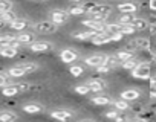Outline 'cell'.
I'll use <instances>...</instances> for the list:
<instances>
[{"mask_svg": "<svg viewBox=\"0 0 156 122\" xmlns=\"http://www.w3.org/2000/svg\"><path fill=\"white\" fill-rule=\"evenodd\" d=\"M29 49L35 53H41V52H49L54 49V44L49 41H34L32 44H29Z\"/></svg>", "mask_w": 156, "mask_h": 122, "instance_id": "ba28073f", "label": "cell"}, {"mask_svg": "<svg viewBox=\"0 0 156 122\" xmlns=\"http://www.w3.org/2000/svg\"><path fill=\"white\" fill-rule=\"evenodd\" d=\"M87 86H89V90L92 92V93H101L107 86H106V83L103 81V80H97V78H94V80H90L89 83H86Z\"/></svg>", "mask_w": 156, "mask_h": 122, "instance_id": "8fae6325", "label": "cell"}, {"mask_svg": "<svg viewBox=\"0 0 156 122\" xmlns=\"http://www.w3.org/2000/svg\"><path fill=\"white\" fill-rule=\"evenodd\" d=\"M110 35H112V41H121V40L124 38V35L119 34V32H118V34H110Z\"/></svg>", "mask_w": 156, "mask_h": 122, "instance_id": "60d3db41", "label": "cell"}, {"mask_svg": "<svg viewBox=\"0 0 156 122\" xmlns=\"http://www.w3.org/2000/svg\"><path fill=\"white\" fill-rule=\"evenodd\" d=\"M81 6L86 11V14H106V15H110V12H112V6L110 5H106V3L86 2Z\"/></svg>", "mask_w": 156, "mask_h": 122, "instance_id": "6da1fadb", "label": "cell"}, {"mask_svg": "<svg viewBox=\"0 0 156 122\" xmlns=\"http://www.w3.org/2000/svg\"><path fill=\"white\" fill-rule=\"evenodd\" d=\"M69 72H70L72 76H80V75L84 73V67L83 66H78V64H72L70 69H69Z\"/></svg>", "mask_w": 156, "mask_h": 122, "instance_id": "d6a6232c", "label": "cell"}, {"mask_svg": "<svg viewBox=\"0 0 156 122\" xmlns=\"http://www.w3.org/2000/svg\"><path fill=\"white\" fill-rule=\"evenodd\" d=\"M19 87H20V92H28V90L31 89V84H28V83H20Z\"/></svg>", "mask_w": 156, "mask_h": 122, "instance_id": "ab89813d", "label": "cell"}, {"mask_svg": "<svg viewBox=\"0 0 156 122\" xmlns=\"http://www.w3.org/2000/svg\"><path fill=\"white\" fill-rule=\"evenodd\" d=\"M135 12H121L118 17V23L119 25H132L135 20Z\"/></svg>", "mask_w": 156, "mask_h": 122, "instance_id": "44dd1931", "label": "cell"}, {"mask_svg": "<svg viewBox=\"0 0 156 122\" xmlns=\"http://www.w3.org/2000/svg\"><path fill=\"white\" fill-rule=\"evenodd\" d=\"M106 56H107V55H104V53H94V55L84 58V64H86L87 67L97 69V67H100L101 64L106 63Z\"/></svg>", "mask_w": 156, "mask_h": 122, "instance_id": "5b68a950", "label": "cell"}, {"mask_svg": "<svg viewBox=\"0 0 156 122\" xmlns=\"http://www.w3.org/2000/svg\"><path fill=\"white\" fill-rule=\"evenodd\" d=\"M5 25H6V23H5V22H3V20H0V28H3V26H5Z\"/></svg>", "mask_w": 156, "mask_h": 122, "instance_id": "c3c4849f", "label": "cell"}, {"mask_svg": "<svg viewBox=\"0 0 156 122\" xmlns=\"http://www.w3.org/2000/svg\"><path fill=\"white\" fill-rule=\"evenodd\" d=\"M92 43L95 44V46H103V44H107V43H112V35L109 34V32H98L95 37H94V40H92Z\"/></svg>", "mask_w": 156, "mask_h": 122, "instance_id": "30bf717a", "label": "cell"}, {"mask_svg": "<svg viewBox=\"0 0 156 122\" xmlns=\"http://www.w3.org/2000/svg\"><path fill=\"white\" fill-rule=\"evenodd\" d=\"M119 113H121V111H118V110L115 108V110H112V111H107V113H106V117H107V119L115 120V119H116V116H118Z\"/></svg>", "mask_w": 156, "mask_h": 122, "instance_id": "f35d334b", "label": "cell"}, {"mask_svg": "<svg viewBox=\"0 0 156 122\" xmlns=\"http://www.w3.org/2000/svg\"><path fill=\"white\" fill-rule=\"evenodd\" d=\"M69 11H64V9H52L49 12V20L52 23H55L57 26H61L64 23H67L69 20Z\"/></svg>", "mask_w": 156, "mask_h": 122, "instance_id": "3957f363", "label": "cell"}, {"mask_svg": "<svg viewBox=\"0 0 156 122\" xmlns=\"http://www.w3.org/2000/svg\"><path fill=\"white\" fill-rule=\"evenodd\" d=\"M106 64H107L109 67L115 69V67H118V66L121 64V61H119V58H118L116 55H107V56H106Z\"/></svg>", "mask_w": 156, "mask_h": 122, "instance_id": "f1b7e54d", "label": "cell"}, {"mask_svg": "<svg viewBox=\"0 0 156 122\" xmlns=\"http://www.w3.org/2000/svg\"><path fill=\"white\" fill-rule=\"evenodd\" d=\"M80 122H95V120H92V119H83V120H80Z\"/></svg>", "mask_w": 156, "mask_h": 122, "instance_id": "7dc6e473", "label": "cell"}, {"mask_svg": "<svg viewBox=\"0 0 156 122\" xmlns=\"http://www.w3.org/2000/svg\"><path fill=\"white\" fill-rule=\"evenodd\" d=\"M78 58H80V53H78L75 49H63L61 52H60V59L63 61V63H66V64H72L73 61H76Z\"/></svg>", "mask_w": 156, "mask_h": 122, "instance_id": "8992f818", "label": "cell"}, {"mask_svg": "<svg viewBox=\"0 0 156 122\" xmlns=\"http://www.w3.org/2000/svg\"><path fill=\"white\" fill-rule=\"evenodd\" d=\"M133 44H135V47H138V49H150V41H148V38H142V37L135 38V40H133Z\"/></svg>", "mask_w": 156, "mask_h": 122, "instance_id": "83f0119b", "label": "cell"}, {"mask_svg": "<svg viewBox=\"0 0 156 122\" xmlns=\"http://www.w3.org/2000/svg\"><path fill=\"white\" fill-rule=\"evenodd\" d=\"M12 11V2L11 0H0V14Z\"/></svg>", "mask_w": 156, "mask_h": 122, "instance_id": "836d02e7", "label": "cell"}, {"mask_svg": "<svg viewBox=\"0 0 156 122\" xmlns=\"http://www.w3.org/2000/svg\"><path fill=\"white\" fill-rule=\"evenodd\" d=\"M0 46H14V47H20V43L17 41L16 35L2 34V35H0Z\"/></svg>", "mask_w": 156, "mask_h": 122, "instance_id": "7c38bea8", "label": "cell"}, {"mask_svg": "<svg viewBox=\"0 0 156 122\" xmlns=\"http://www.w3.org/2000/svg\"><path fill=\"white\" fill-rule=\"evenodd\" d=\"M16 19H17V15H16L12 11H8V12H2V14H0V20H3L6 25H11Z\"/></svg>", "mask_w": 156, "mask_h": 122, "instance_id": "f546056e", "label": "cell"}, {"mask_svg": "<svg viewBox=\"0 0 156 122\" xmlns=\"http://www.w3.org/2000/svg\"><path fill=\"white\" fill-rule=\"evenodd\" d=\"M81 25H84L89 31H94V32H104L106 31V22H98V20H94V19H86L81 22Z\"/></svg>", "mask_w": 156, "mask_h": 122, "instance_id": "52a82bcc", "label": "cell"}, {"mask_svg": "<svg viewBox=\"0 0 156 122\" xmlns=\"http://www.w3.org/2000/svg\"><path fill=\"white\" fill-rule=\"evenodd\" d=\"M19 93H20L19 84H8V86H5V87L2 89V95H3V96H8V98L16 96V95H19Z\"/></svg>", "mask_w": 156, "mask_h": 122, "instance_id": "ac0fdd59", "label": "cell"}, {"mask_svg": "<svg viewBox=\"0 0 156 122\" xmlns=\"http://www.w3.org/2000/svg\"><path fill=\"white\" fill-rule=\"evenodd\" d=\"M16 38L20 44H32L35 41L34 32H20L19 35H16Z\"/></svg>", "mask_w": 156, "mask_h": 122, "instance_id": "2e32d148", "label": "cell"}, {"mask_svg": "<svg viewBox=\"0 0 156 122\" xmlns=\"http://www.w3.org/2000/svg\"><path fill=\"white\" fill-rule=\"evenodd\" d=\"M23 111L28 113V114H38L43 111V107L40 104H35V102H29V104H25L23 105Z\"/></svg>", "mask_w": 156, "mask_h": 122, "instance_id": "d6986e66", "label": "cell"}, {"mask_svg": "<svg viewBox=\"0 0 156 122\" xmlns=\"http://www.w3.org/2000/svg\"><path fill=\"white\" fill-rule=\"evenodd\" d=\"M57 28L58 26L55 23H52L51 20H43V22H38L34 25V29L40 34H54V32H57Z\"/></svg>", "mask_w": 156, "mask_h": 122, "instance_id": "277c9868", "label": "cell"}, {"mask_svg": "<svg viewBox=\"0 0 156 122\" xmlns=\"http://www.w3.org/2000/svg\"><path fill=\"white\" fill-rule=\"evenodd\" d=\"M8 76L9 78H22V76H25L26 73H25V70L22 69V67H19V66H12L8 72Z\"/></svg>", "mask_w": 156, "mask_h": 122, "instance_id": "cb8c5ba5", "label": "cell"}, {"mask_svg": "<svg viewBox=\"0 0 156 122\" xmlns=\"http://www.w3.org/2000/svg\"><path fill=\"white\" fill-rule=\"evenodd\" d=\"M129 122H148V120H145V119H141V117H138V119H133V120H129Z\"/></svg>", "mask_w": 156, "mask_h": 122, "instance_id": "bcb514c9", "label": "cell"}, {"mask_svg": "<svg viewBox=\"0 0 156 122\" xmlns=\"http://www.w3.org/2000/svg\"><path fill=\"white\" fill-rule=\"evenodd\" d=\"M110 70H112V67H109L106 63H104V64H101L100 67H97V72H98V73H101V75H104V73H109Z\"/></svg>", "mask_w": 156, "mask_h": 122, "instance_id": "74e56055", "label": "cell"}, {"mask_svg": "<svg viewBox=\"0 0 156 122\" xmlns=\"http://www.w3.org/2000/svg\"><path fill=\"white\" fill-rule=\"evenodd\" d=\"M150 89H156V76H150Z\"/></svg>", "mask_w": 156, "mask_h": 122, "instance_id": "7bdbcfd3", "label": "cell"}, {"mask_svg": "<svg viewBox=\"0 0 156 122\" xmlns=\"http://www.w3.org/2000/svg\"><path fill=\"white\" fill-rule=\"evenodd\" d=\"M118 11L119 12H136L138 11V3L135 2H124L118 5Z\"/></svg>", "mask_w": 156, "mask_h": 122, "instance_id": "ffe728a7", "label": "cell"}, {"mask_svg": "<svg viewBox=\"0 0 156 122\" xmlns=\"http://www.w3.org/2000/svg\"><path fill=\"white\" fill-rule=\"evenodd\" d=\"M70 2H75V3H80V2H83V0H70Z\"/></svg>", "mask_w": 156, "mask_h": 122, "instance_id": "681fc988", "label": "cell"}, {"mask_svg": "<svg viewBox=\"0 0 156 122\" xmlns=\"http://www.w3.org/2000/svg\"><path fill=\"white\" fill-rule=\"evenodd\" d=\"M51 117L57 119L58 122H66V120H69V119L73 117V111L66 110V108H58V110L51 111Z\"/></svg>", "mask_w": 156, "mask_h": 122, "instance_id": "9c48e42d", "label": "cell"}, {"mask_svg": "<svg viewBox=\"0 0 156 122\" xmlns=\"http://www.w3.org/2000/svg\"><path fill=\"white\" fill-rule=\"evenodd\" d=\"M141 96V92L136 90V89H127L121 93V99L127 101V102H133V101H138Z\"/></svg>", "mask_w": 156, "mask_h": 122, "instance_id": "4fadbf2b", "label": "cell"}, {"mask_svg": "<svg viewBox=\"0 0 156 122\" xmlns=\"http://www.w3.org/2000/svg\"><path fill=\"white\" fill-rule=\"evenodd\" d=\"M150 9L156 11V0H150Z\"/></svg>", "mask_w": 156, "mask_h": 122, "instance_id": "ee69618b", "label": "cell"}, {"mask_svg": "<svg viewBox=\"0 0 156 122\" xmlns=\"http://www.w3.org/2000/svg\"><path fill=\"white\" fill-rule=\"evenodd\" d=\"M115 122H127V117L126 116H122L121 113L116 116V119H115Z\"/></svg>", "mask_w": 156, "mask_h": 122, "instance_id": "b9f144b4", "label": "cell"}, {"mask_svg": "<svg viewBox=\"0 0 156 122\" xmlns=\"http://www.w3.org/2000/svg\"><path fill=\"white\" fill-rule=\"evenodd\" d=\"M150 98L156 99V89H150Z\"/></svg>", "mask_w": 156, "mask_h": 122, "instance_id": "f6af8a7d", "label": "cell"}, {"mask_svg": "<svg viewBox=\"0 0 156 122\" xmlns=\"http://www.w3.org/2000/svg\"><path fill=\"white\" fill-rule=\"evenodd\" d=\"M19 67H22L23 70H25V73H32V72H35L37 69H38V66L35 64V63H20V64H17Z\"/></svg>", "mask_w": 156, "mask_h": 122, "instance_id": "4dcf8cb0", "label": "cell"}, {"mask_svg": "<svg viewBox=\"0 0 156 122\" xmlns=\"http://www.w3.org/2000/svg\"><path fill=\"white\" fill-rule=\"evenodd\" d=\"M132 76L138 78V80H148L151 76L150 63H147V61H144V63H138L136 67L132 70Z\"/></svg>", "mask_w": 156, "mask_h": 122, "instance_id": "7a4b0ae2", "label": "cell"}, {"mask_svg": "<svg viewBox=\"0 0 156 122\" xmlns=\"http://www.w3.org/2000/svg\"><path fill=\"white\" fill-rule=\"evenodd\" d=\"M69 14L70 15H83V14H86V11L83 9V6H73L69 9Z\"/></svg>", "mask_w": 156, "mask_h": 122, "instance_id": "d590c367", "label": "cell"}, {"mask_svg": "<svg viewBox=\"0 0 156 122\" xmlns=\"http://www.w3.org/2000/svg\"><path fill=\"white\" fill-rule=\"evenodd\" d=\"M19 53V47L14 46H0V55L5 58H14Z\"/></svg>", "mask_w": 156, "mask_h": 122, "instance_id": "e0dca14e", "label": "cell"}, {"mask_svg": "<svg viewBox=\"0 0 156 122\" xmlns=\"http://www.w3.org/2000/svg\"><path fill=\"white\" fill-rule=\"evenodd\" d=\"M31 26V23H29V20H26V19H16L11 25H9V28L11 29H14V31H19V32H23L25 29H28Z\"/></svg>", "mask_w": 156, "mask_h": 122, "instance_id": "5bb4252c", "label": "cell"}, {"mask_svg": "<svg viewBox=\"0 0 156 122\" xmlns=\"http://www.w3.org/2000/svg\"><path fill=\"white\" fill-rule=\"evenodd\" d=\"M136 64H138V59H136V58H130V59L124 61V63H121V67L126 69V70H130V72H132V70L136 67Z\"/></svg>", "mask_w": 156, "mask_h": 122, "instance_id": "1f68e13d", "label": "cell"}, {"mask_svg": "<svg viewBox=\"0 0 156 122\" xmlns=\"http://www.w3.org/2000/svg\"><path fill=\"white\" fill-rule=\"evenodd\" d=\"M132 26L135 28V31H136V32H139V31H144V29H147V28H148V22H147V20H144V19H135V20H133V23H132Z\"/></svg>", "mask_w": 156, "mask_h": 122, "instance_id": "d4e9b609", "label": "cell"}, {"mask_svg": "<svg viewBox=\"0 0 156 122\" xmlns=\"http://www.w3.org/2000/svg\"><path fill=\"white\" fill-rule=\"evenodd\" d=\"M9 84V76L8 73H0V89H3L5 86Z\"/></svg>", "mask_w": 156, "mask_h": 122, "instance_id": "8d00e7d4", "label": "cell"}, {"mask_svg": "<svg viewBox=\"0 0 156 122\" xmlns=\"http://www.w3.org/2000/svg\"><path fill=\"white\" fill-rule=\"evenodd\" d=\"M116 56L119 58L121 63H124V61H127V59H130V58H135V52H133V50H129V49H124V50H119V52L116 53Z\"/></svg>", "mask_w": 156, "mask_h": 122, "instance_id": "4316f807", "label": "cell"}, {"mask_svg": "<svg viewBox=\"0 0 156 122\" xmlns=\"http://www.w3.org/2000/svg\"><path fill=\"white\" fill-rule=\"evenodd\" d=\"M75 92H76L78 95H87V93H90L87 84H80V86H76V87H75Z\"/></svg>", "mask_w": 156, "mask_h": 122, "instance_id": "e575fe53", "label": "cell"}, {"mask_svg": "<svg viewBox=\"0 0 156 122\" xmlns=\"http://www.w3.org/2000/svg\"><path fill=\"white\" fill-rule=\"evenodd\" d=\"M90 101H92V104H95V105H109V104H112V99H110L109 96H106V95L94 96Z\"/></svg>", "mask_w": 156, "mask_h": 122, "instance_id": "603a6c76", "label": "cell"}, {"mask_svg": "<svg viewBox=\"0 0 156 122\" xmlns=\"http://www.w3.org/2000/svg\"><path fill=\"white\" fill-rule=\"evenodd\" d=\"M112 104H113V105H115V108H116L118 111H121V113H122V111H127V110L130 108V104H129L127 101L121 99V98H119V99H116V101H112Z\"/></svg>", "mask_w": 156, "mask_h": 122, "instance_id": "484cf974", "label": "cell"}, {"mask_svg": "<svg viewBox=\"0 0 156 122\" xmlns=\"http://www.w3.org/2000/svg\"><path fill=\"white\" fill-rule=\"evenodd\" d=\"M17 114L14 111L5 110V111H0V122H16L17 120Z\"/></svg>", "mask_w": 156, "mask_h": 122, "instance_id": "7402d4cb", "label": "cell"}, {"mask_svg": "<svg viewBox=\"0 0 156 122\" xmlns=\"http://www.w3.org/2000/svg\"><path fill=\"white\" fill-rule=\"evenodd\" d=\"M95 35H97V32H94V31H86V32H75V34L72 35V38L76 40V41H92Z\"/></svg>", "mask_w": 156, "mask_h": 122, "instance_id": "9a60e30c", "label": "cell"}]
</instances>
